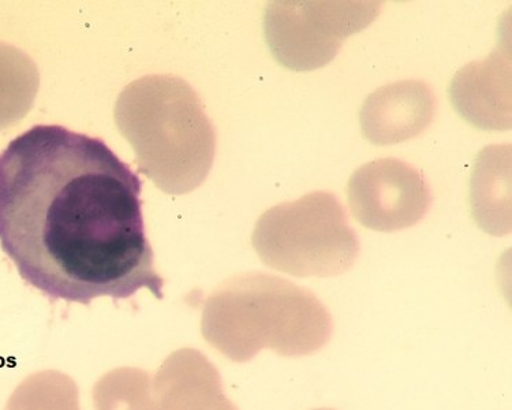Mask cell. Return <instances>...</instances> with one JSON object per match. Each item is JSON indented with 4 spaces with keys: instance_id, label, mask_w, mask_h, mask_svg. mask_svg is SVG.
<instances>
[{
    "instance_id": "6da1fadb",
    "label": "cell",
    "mask_w": 512,
    "mask_h": 410,
    "mask_svg": "<svg viewBox=\"0 0 512 410\" xmlns=\"http://www.w3.org/2000/svg\"><path fill=\"white\" fill-rule=\"evenodd\" d=\"M142 181L103 140L37 125L0 154V246L52 301L163 300Z\"/></svg>"
},
{
    "instance_id": "7a4b0ae2",
    "label": "cell",
    "mask_w": 512,
    "mask_h": 410,
    "mask_svg": "<svg viewBox=\"0 0 512 410\" xmlns=\"http://www.w3.org/2000/svg\"><path fill=\"white\" fill-rule=\"evenodd\" d=\"M332 331L331 313L315 293L269 274L224 283L203 316L205 339L238 363L265 348L284 357L309 356L330 342Z\"/></svg>"
},
{
    "instance_id": "3957f363",
    "label": "cell",
    "mask_w": 512,
    "mask_h": 410,
    "mask_svg": "<svg viewBox=\"0 0 512 410\" xmlns=\"http://www.w3.org/2000/svg\"><path fill=\"white\" fill-rule=\"evenodd\" d=\"M261 260L293 277H338L354 266L360 241L334 193L313 192L265 212L254 230Z\"/></svg>"
},
{
    "instance_id": "277c9868",
    "label": "cell",
    "mask_w": 512,
    "mask_h": 410,
    "mask_svg": "<svg viewBox=\"0 0 512 410\" xmlns=\"http://www.w3.org/2000/svg\"><path fill=\"white\" fill-rule=\"evenodd\" d=\"M372 0H282L269 3L265 36L279 63L295 72H312L334 61L347 37L379 17Z\"/></svg>"
},
{
    "instance_id": "5b68a950",
    "label": "cell",
    "mask_w": 512,
    "mask_h": 410,
    "mask_svg": "<svg viewBox=\"0 0 512 410\" xmlns=\"http://www.w3.org/2000/svg\"><path fill=\"white\" fill-rule=\"evenodd\" d=\"M355 221L366 229L392 233L417 225L432 205V193L421 170L394 158L361 166L347 184Z\"/></svg>"
},
{
    "instance_id": "8992f818",
    "label": "cell",
    "mask_w": 512,
    "mask_h": 410,
    "mask_svg": "<svg viewBox=\"0 0 512 410\" xmlns=\"http://www.w3.org/2000/svg\"><path fill=\"white\" fill-rule=\"evenodd\" d=\"M457 113L484 130L511 128V50L496 48L484 61L467 63L450 85Z\"/></svg>"
},
{
    "instance_id": "52a82bcc",
    "label": "cell",
    "mask_w": 512,
    "mask_h": 410,
    "mask_svg": "<svg viewBox=\"0 0 512 410\" xmlns=\"http://www.w3.org/2000/svg\"><path fill=\"white\" fill-rule=\"evenodd\" d=\"M436 96L424 81H399L371 93L361 108L366 139L391 145L414 139L428 129L436 114Z\"/></svg>"
},
{
    "instance_id": "ba28073f",
    "label": "cell",
    "mask_w": 512,
    "mask_h": 410,
    "mask_svg": "<svg viewBox=\"0 0 512 410\" xmlns=\"http://www.w3.org/2000/svg\"><path fill=\"white\" fill-rule=\"evenodd\" d=\"M470 207L477 225L491 236L511 231V145L480 152L470 181Z\"/></svg>"
},
{
    "instance_id": "9c48e42d",
    "label": "cell",
    "mask_w": 512,
    "mask_h": 410,
    "mask_svg": "<svg viewBox=\"0 0 512 410\" xmlns=\"http://www.w3.org/2000/svg\"><path fill=\"white\" fill-rule=\"evenodd\" d=\"M32 72L16 48L0 44V128L20 118L31 103Z\"/></svg>"
},
{
    "instance_id": "30bf717a",
    "label": "cell",
    "mask_w": 512,
    "mask_h": 410,
    "mask_svg": "<svg viewBox=\"0 0 512 410\" xmlns=\"http://www.w3.org/2000/svg\"><path fill=\"white\" fill-rule=\"evenodd\" d=\"M315 410H334V409H315Z\"/></svg>"
}]
</instances>
